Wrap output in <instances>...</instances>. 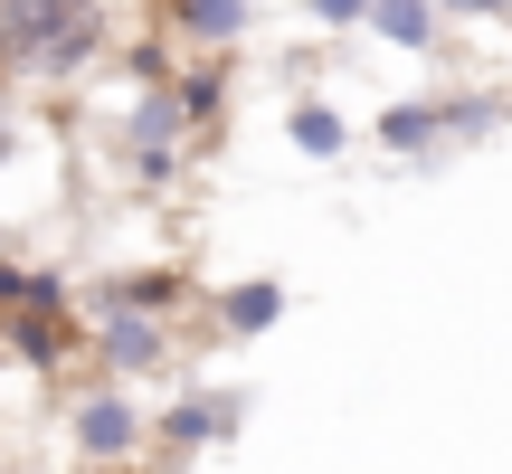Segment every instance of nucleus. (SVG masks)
Wrapping results in <instances>:
<instances>
[{
  "label": "nucleus",
  "mask_w": 512,
  "mask_h": 474,
  "mask_svg": "<svg viewBox=\"0 0 512 474\" xmlns=\"http://www.w3.org/2000/svg\"><path fill=\"white\" fill-rule=\"evenodd\" d=\"M124 48L114 0H0V86L67 95Z\"/></svg>",
  "instance_id": "f257e3e1"
},
{
  "label": "nucleus",
  "mask_w": 512,
  "mask_h": 474,
  "mask_svg": "<svg viewBox=\"0 0 512 474\" xmlns=\"http://www.w3.org/2000/svg\"><path fill=\"white\" fill-rule=\"evenodd\" d=\"M285 323V285L275 275H238V285L219 294V332H238V342H256V332Z\"/></svg>",
  "instance_id": "1a4fd4ad"
},
{
  "label": "nucleus",
  "mask_w": 512,
  "mask_h": 474,
  "mask_svg": "<svg viewBox=\"0 0 512 474\" xmlns=\"http://www.w3.org/2000/svg\"><path fill=\"white\" fill-rule=\"evenodd\" d=\"M503 124H512V95H503Z\"/></svg>",
  "instance_id": "a211bd4d"
},
{
  "label": "nucleus",
  "mask_w": 512,
  "mask_h": 474,
  "mask_svg": "<svg viewBox=\"0 0 512 474\" xmlns=\"http://www.w3.org/2000/svg\"><path fill=\"white\" fill-rule=\"evenodd\" d=\"M0 474H10V465H0Z\"/></svg>",
  "instance_id": "aec40b11"
},
{
  "label": "nucleus",
  "mask_w": 512,
  "mask_h": 474,
  "mask_svg": "<svg viewBox=\"0 0 512 474\" xmlns=\"http://www.w3.org/2000/svg\"><path fill=\"white\" fill-rule=\"evenodd\" d=\"M0 370H10V361H0Z\"/></svg>",
  "instance_id": "6ab92c4d"
},
{
  "label": "nucleus",
  "mask_w": 512,
  "mask_h": 474,
  "mask_svg": "<svg viewBox=\"0 0 512 474\" xmlns=\"http://www.w3.org/2000/svg\"><path fill=\"white\" fill-rule=\"evenodd\" d=\"M162 29L181 48H200V57H228L256 29V0H162Z\"/></svg>",
  "instance_id": "39448f33"
},
{
  "label": "nucleus",
  "mask_w": 512,
  "mask_h": 474,
  "mask_svg": "<svg viewBox=\"0 0 512 474\" xmlns=\"http://www.w3.org/2000/svg\"><path fill=\"white\" fill-rule=\"evenodd\" d=\"M67 474H133V465H67Z\"/></svg>",
  "instance_id": "f3484780"
},
{
  "label": "nucleus",
  "mask_w": 512,
  "mask_h": 474,
  "mask_svg": "<svg viewBox=\"0 0 512 474\" xmlns=\"http://www.w3.org/2000/svg\"><path fill=\"white\" fill-rule=\"evenodd\" d=\"M171 323L162 313H86V361H95V380H152V370H171Z\"/></svg>",
  "instance_id": "7ed1b4c3"
},
{
  "label": "nucleus",
  "mask_w": 512,
  "mask_h": 474,
  "mask_svg": "<svg viewBox=\"0 0 512 474\" xmlns=\"http://www.w3.org/2000/svg\"><path fill=\"white\" fill-rule=\"evenodd\" d=\"M437 114H446V133H484L503 105H484V95H437Z\"/></svg>",
  "instance_id": "4468645a"
},
{
  "label": "nucleus",
  "mask_w": 512,
  "mask_h": 474,
  "mask_svg": "<svg viewBox=\"0 0 512 474\" xmlns=\"http://www.w3.org/2000/svg\"><path fill=\"white\" fill-rule=\"evenodd\" d=\"M67 266H29V256H0V313H67Z\"/></svg>",
  "instance_id": "6e6552de"
},
{
  "label": "nucleus",
  "mask_w": 512,
  "mask_h": 474,
  "mask_svg": "<svg viewBox=\"0 0 512 474\" xmlns=\"http://www.w3.org/2000/svg\"><path fill=\"white\" fill-rule=\"evenodd\" d=\"M512 0H437V19H503Z\"/></svg>",
  "instance_id": "dca6fc26"
},
{
  "label": "nucleus",
  "mask_w": 512,
  "mask_h": 474,
  "mask_svg": "<svg viewBox=\"0 0 512 474\" xmlns=\"http://www.w3.org/2000/svg\"><path fill=\"white\" fill-rule=\"evenodd\" d=\"M67 446H76V465H143L152 456V418H143V399L124 380H86L67 399Z\"/></svg>",
  "instance_id": "f03ea898"
},
{
  "label": "nucleus",
  "mask_w": 512,
  "mask_h": 474,
  "mask_svg": "<svg viewBox=\"0 0 512 474\" xmlns=\"http://www.w3.org/2000/svg\"><path fill=\"white\" fill-rule=\"evenodd\" d=\"M0 361L29 370V380L67 370V323H57V313H0Z\"/></svg>",
  "instance_id": "0eeeda50"
},
{
  "label": "nucleus",
  "mask_w": 512,
  "mask_h": 474,
  "mask_svg": "<svg viewBox=\"0 0 512 474\" xmlns=\"http://www.w3.org/2000/svg\"><path fill=\"white\" fill-rule=\"evenodd\" d=\"M285 133H294V152H304V162H342V152H351V124L323 105V95H304V105L285 114Z\"/></svg>",
  "instance_id": "9b49d317"
},
{
  "label": "nucleus",
  "mask_w": 512,
  "mask_h": 474,
  "mask_svg": "<svg viewBox=\"0 0 512 474\" xmlns=\"http://www.w3.org/2000/svg\"><path fill=\"white\" fill-rule=\"evenodd\" d=\"M29 124H38V114H29V95H19V86H0V171L29 152Z\"/></svg>",
  "instance_id": "ddd939ff"
},
{
  "label": "nucleus",
  "mask_w": 512,
  "mask_h": 474,
  "mask_svg": "<svg viewBox=\"0 0 512 474\" xmlns=\"http://www.w3.org/2000/svg\"><path fill=\"white\" fill-rule=\"evenodd\" d=\"M437 0H370V38H389V48H437Z\"/></svg>",
  "instance_id": "f8f14e48"
},
{
  "label": "nucleus",
  "mask_w": 512,
  "mask_h": 474,
  "mask_svg": "<svg viewBox=\"0 0 512 474\" xmlns=\"http://www.w3.org/2000/svg\"><path fill=\"white\" fill-rule=\"evenodd\" d=\"M370 133H380V152H399V162H408V152H437L446 143V114H437V95H408V105H389Z\"/></svg>",
  "instance_id": "9d476101"
},
{
  "label": "nucleus",
  "mask_w": 512,
  "mask_h": 474,
  "mask_svg": "<svg viewBox=\"0 0 512 474\" xmlns=\"http://www.w3.org/2000/svg\"><path fill=\"white\" fill-rule=\"evenodd\" d=\"M238 427V389H181L171 408H152V446L162 456H200Z\"/></svg>",
  "instance_id": "20e7f679"
},
{
  "label": "nucleus",
  "mask_w": 512,
  "mask_h": 474,
  "mask_svg": "<svg viewBox=\"0 0 512 474\" xmlns=\"http://www.w3.org/2000/svg\"><path fill=\"white\" fill-rule=\"evenodd\" d=\"M171 304H190V275H171V266H133V275H95L86 285V313H162L171 323Z\"/></svg>",
  "instance_id": "423d86ee"
},
{
  "label": "nucleus",
  "mask_w": 512,
  "mask_h": 474,
  "mask_svg": "<svg viewBox=\"0 0 512 474\" xmlns=\"http://www.w3.org/2000/svg\"><path fill=\"white\" fill-rule=\"evenodd\" d=\"M313 19L323 29H370V0H313Z\"/></svg>",
  "instance_id": "2eb2a0df"
}]
</instances>
